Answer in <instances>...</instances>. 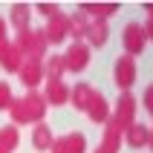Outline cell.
Returning <instances> with one entry per match:
<instances>
[{
  "mask_svg": "<svg viewBox=\"0 0 153 153\" xmlns=\"http://www.w3.org/2000/svg\"><path fill=\"white\" fill-rule=\"evenodd\" d=\"M41 110H43V98L38 93L26 95L23 101L12 104V116H15L17 124H26V121H38L41 119Z\"/></svg>",
  "mask_w": 153,
  "mask_h": 153,
  "instance_id": "cell-1",
  "label": "cell"
},
{
  "mask_svg": "<svg viewBox=\"0 0 153 153\" xmlns=\"http://www.w3.org/2000/svg\"><path fill=\"white\" fill-rule=\"evenodd\" d=\"M145 41H147L145 23H127L124 26V49H127L130 58H136L139 52L145 49Z\"/></svg>",
  "mask_w": 153,
  "mask_h": 153,
  "instance_id": "cell-2",
  "label": "cell"
},
{
  "mask_svg": "<svg viewBox=\"0 0 153 153\" xmlns=\"http://www.w3.org/2000/svg\"><path fill=\"white\" fill-rule=\"evenodd\" d=\"M113 81L121 87V90H130L133 81H136V67H133V58L124 55V58L116 61V67H113Z\"/></svg>",
  "mask_w": 153,
  "mask_h": 153,
  "instance_id": "cell-3",
  "label": "cell"
},
{
  "mask_svg": "<svg viewBox=\"0 0 153 153\" xmlns=\"http://www.w3.org/2000/svg\"><path fill=\"white\" fill-rule=\"evenodd\" d=\"M61 61H64V67H67L69 72H81V69L87 67V61H90V49H87L84 43H72L69 52Z\"/></svg>",
  "mask_w": 153,
  "mask_h": 153,
  "instance_id": "cell-4",
  "label": "cell"
},
{
  "mask_svg": "<svg viewBox=\"0 0 153 153\" xmlns=\"http://www.w3.org/2000/svg\"><path fill=\"white\" fill-rule=\"evenodd\" d=\"M52 150H55V153H84L87 150V139L81 136V133H69V136L55 139Z\"/></svg>",
  "mask_w": 153,
  "mask_h": 153,
  "instance_id": "cell-5",
  "label": "cell"
},
{
  "mask_svg": "<svg viewBox=\"0 0 153 153\" xmlns=\"http://www.w3.org/2000/svg\"><path fill=\"white\" fill-rule=\"evenodd\" d=\"M67 29H69V17L67 15H55V17H49V26H46V41H52V43H61L64 41V35H67Z\"/></svg>",
  "mask_w": 153,
  "mask_h": 153,
  "instance_id": "cell-6",
  "label": "cell"
},
{
  "mask_svg": "<svg viewBox=\"0 0 153 153\" xmlns=\"http://www.w3.org/2000/svg\"><path fill=\"white\" fill-rule=\"evenodd\" d=\"M78 12H84L87 17L93 15V20H104V17H110L113 12H119V3H81Z\"/></svg>",
  "mask_w": 153,
  "mask_h": 153,
  "instance_id": "cell-7",
  "label": "cell"
},
{
  "mask_svg": "<svg viewBox=\"0 0 153 153\" xmlns=\"http://www.w3.org/2000/svg\"><path fill=\"white\" fill-rule=\"evenodd\" d=\"M41 75H43L41 61H35V58H23V64H20V78H23L26 84H29V87H38Z\"/></svg>",
  "mask_w": 153,
  "mask_h": 153,
  "instance_id": "cell-8",
  "label": "cell"
},
{
  "mask_svg": "<svg viewBox=\"0 0 153 153\" xmlns=\"http://www.w3.org/2000/svg\"><path fill=\"white\" fill-rule=\"evenodd\" d=\"M20 58H23V52L12 46V43H0V64L6 69H20Z\"/></svg>",
  "mask_w": 153,
  "mask_h": 153,
  "instance_id": "cell-9",
  "label": "cell"
},
{
  "mask_svg": "<svg viewBox=\"0 0 153 153\" xmlns=\"http://www.w3.org/2000/svg\"><path fill=\"white\" fill-rule=\"evenodd\" d=\"M69 101H72V107H78V110H87L90 107V101H93V90L87 84H78L72 93H69Z\"/></svg>",
  "mask_w": 153,
  "mask_h": 153,
  "instance_id": "cell-10",
  "label": "cell"
},
{
  "mask_svg": "<svg viewBox=\"0 0 153 153\" xmlns=\"http://www.w3.org/2000/svg\"><path fill=\"white\" fill-rule=\"evenodd\" d=\"M127 142L133 147H147V142H150V130L142 127V124H130V127H127Z\"/></svg>",
  "mask_w": 153,
  "mask_h": 153,
  "instance_id": "cell-11",
  "label": "cell"
},
{
  "mask_svg": "<svg viewBox=\"0 0 153 153\" xmlns=\"http://www.w3.org/2000/svg\"><path fill=\"white\" fill-rule=\"evenodd\" d=\"M87 38H90L93 46H101V43L107 41V23H104V20H90V26H87Z\"/></svg>",
  "mask_w": 153,
  "mask_h": 153,
  "instance_id": "cell-12",
  "label": "cell"
},
{
  "mask_svg": "<svg viewBox=\"0 0 153 153\" xmlns=\"http://www.w3.org/2000/svg\"><path fill=\"white\" fill-rule=\"evenodd\" d=\"M32 145L38 147V150H52V145H55V139H52V133H49V127H46V124H38V127H35Z\"/></svg>",
  "mask_w": 153,
  "mask_h": 153,
  "instance_id": "cell-13",
  "label": "cell"
},
{
  "mask_svg": "<svg viewBox=\"0 0 153 153\" xmlns=\"http://www.w3.org/2000/svg\"><path fill=\"white\" fill-rule=\"evenodd\" d=\"M67 98H69V90L61 84V81H49V84H46V101L49 104H64Z\"/></svg>",
  "mask_w": 153,
  "mask_h": 153,
  "instance_id": "cell-14",
  "label": "cell"
},
{
  "mask_svg": "<svg viewBox=\"0 0 153 153\" xmlns=\"http://www.w3.org/2000/svg\"><path fill=\"white\" fill-rule=\"evenodd\" d=\"M12 23H15L20 32L29 29V6H26V3H15V6H12Z\"/></svg>",
  "mask_w": 153,
  "mask_h": 153,
  "instance_id": "cell-15",
  "label": "cell"
},
{
  "mask_svg": "<svg viewBox=\"0 0 153 153\" xmlns=\"http://www.w3.org/2000/svg\"><path fill=\"white\" fill-rule=\"evenodd\" d=\"M87 26H90V17H87L84 12H75V15H69V35L81 38V35H87Z\"/></svg>",
  "mask_w": 153,
  "mask_h": 153,
  "instance_id": "cell-16",
  "label": "cell"
},
{
  "mask_svg": "<svg viewBox=\"0 0 153 153\" xmlns=\"http://www.w3.org/2000/svg\"><path fill=\"white\" fill-rule=\"evenodd\" d=\"M87 113L93 116V121H104V119H107V104H104L101 93H93V101H90Z\"/></svg>",
  "mask_w": 153,
  "mask_h": 153,
  "instance_id": "cell-17",
  "label": "cell"
},
{
  "mask_svg": "<svg viewBox=\"0 0 153 153\" xmlns=\"http://www.w3.org/2000/svg\"><path fill=\"white\" fill-rule=\"evenodd\" d=\"M15 145H17V133H15V130H12V127L0 130V153H12Z\"/></svg>",
  "mask_w": 153,
  "mask_h": 153,
  "instance_id": "cell-18",
  "label": "cell"
},
{
  "mask_svg": "<svg viewBox=\"0 0 153 153\" xmlns=\"http://www.w3.org/2000/svg\"><path fill=\"white\" fill-rule=\"evenodd\" d=\"M0 110H12V90L6 81H0Z\"/></svg>",
  "mask_w": 153,
  "mask_h": 153,
  "instance_id": "cell-19",
  "label": "cell"
},
{
  "mask_svg": "<svg viewBox=\"0 0 153 153\" xmlns=\"http://www.w3.org/2000/svg\"><path fill=\"white\" fill-rule=\"evenodd\" d=\"M61 69H64V61H61V58H52L49 61V81H58V78H61Z\"/></svg>",
  "mask_w": 153,
  "mask_h": 153,
  "instance_id": "cell-20",
  "label": "cell"
},
{
  "mask_svg": "<svg viewBox=\"0 0 153 153\" xmlns=\"http://www.w3.org/2000/svg\"><path fill=\"white\" fill-rule=\"evenodd\" d=\"M38 12H41L43 17H55L58 15V6H55V3H38Z\"/></svg>",
  "mask_w": 153,
  "mask_h": 153,
  "instance_id": "cell-21",
  "label": "cell"
},
{
  "mask_svg": "<svg viewBox=\"0 0 153 153\" xmlns=\"http://www.w3.org/2000/svg\"><path fill=\"white\" fill-rule=\"evenodd\" d=\"M145 107H147V110L153 113V84L147 87V93H145Z\"/></svg>",
  "mask_w": 153,
  "mask_h": 153,
  "instance_id": "cell-22",
  "label": "cell"
},
{
  "mask_svg": "<svg viewBox=\"0 0 153 153\" xmlns=\"http://www.w3.org/2000/svg\"><path fill=\"white\" fill-rule=\"evenodd\" d=\"M0 43H6V20L0 17Z\"/></svg>",
  "mask_w": 153,
  "mask_h": 153,
  "instance_id": "cell-23",
  "label": "cell"
},
{
  "mask_svg": "<svg viewBox=\"0 0 153 153\" xmlns=\"http://www.w3.org/2000/svg\"><path fill=\"white\" fill-rule=\"evenodd\" d=\"M145 32H147V38H153V15L147 17V23H145Z\"/></svg>",
  "mask_w": 153,
  "mask_h": 153,
  "instance_id": "cell-24",
  "label": "cell"
},
{
  "mask_svg": "<svg viewBox=\"0 0 153 153\" xmlns=\"http://www.w3.org/2000/svg\"><path fill=\"white\" fill-rule=\"evenodd\" d=\"M147 145H150V147H153V130H150V142H147Z\"/></svg>",
  "mask_w": 153,
  "mask_h": 153,
  "instance_id": "cell-25",
  "label": "cell"
}]
</instances>
